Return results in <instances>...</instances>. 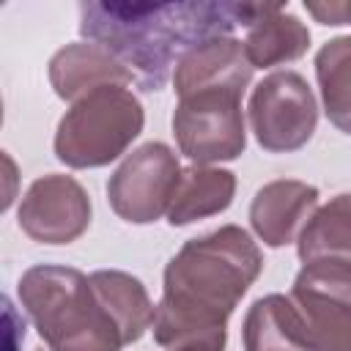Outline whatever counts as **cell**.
I'll return each instance as SVG.
<instances>
[{"mask_svg":"<svg viewBox=\"0 0 351 351\" xmlns=\"http://www.w3.org/2000/svg\"><path fill=\"white\" fill-rule=\"evenodd\" d=\"M261 269V250L239 225L189 239L165 269L154 340L170 351H222L225 324Z\"/></svg>","mask_w":351,"mask_h":351,"instance_id":"1","label":"cell"},{"mask_svg":"<svg viewBox=\"0 0 351 351\" xmlns=\"http://www.w3.org/2000/svg\"><path fill=\"white\" fill-rule=\"evenodd\" d=\"M263 3H82L80 33L110 49L143 90H162L197 44L250 27Z\"/></svg>","mask_w":351,"mask_h":351,"instance_id":"2","label":"cell"},{"mask_svg":"<svg viewBox=\"0 0 351 351\" xmlns=\"http://www.w3.org/2000/svg\"><path fill=\"white\" fill-rule=\"evenodd\" d=\"M16 291L49 351H121L123 337L80 269L33 266Z\"/></svg>","mask_w":351,"mask_h":351,"instance_id":"3","label":"cell"},{"mask_svg":"<svg viewBox=\"0 0 351 351\" xmlns=\"http://www.w3.org/2000/svg\"><path fill=\"white\" fill-rule=\"evenodd\" d=\"M145 112L140 99L123 85H107L60 118L55 132V156L77 170L101 167L118 159L143 132Z\"/></svg>","mask_w":351,"mask_h":351,"instance_id":"4","label":"cell"},{"mask_svg":"<svg viewBox=\"0 0 351 351\" xmlns=\"http://www.w3.org/2000/svg\"><path fill=\"white\" fill-rule=\"evenodd\" d=\"M288 299L310 351H351V261H307Z\"/></svg>","mask_w":351,"mask_h":351,"instance_id":"5","label":"cell"},{"mask_svg":"<svg viewBox=\"0 0 351 351\" xmlns=\"http://www.w3.org/2000/svg\"><path fill=\"white\" fill-rule=\"evenodd\" d=\"M173 134L181 154L195 165L230 162L241 156L247 148L241 96L228 90H203L178 99Z\"/></svg>","mask_w":351,"mask_h":351,"instance_id":"6","label":"cell"},{"mask_svg":"<svg viewBox=\"0 0 351 351\" xmlns=\"http://www.w3.org/2000/svg\"><path fill=\"white\" fill-rule=\"evenodd\" d=\"M318 123V104L307 80L296 71H274L250 96V126L269 154H288L307 145Z\"/></svg>","mask_w":351,"mask_h":351,"instance_id":"7","label":"cell"},{"mask_svg":"<svg viewBox=\"0 0 351 351\" xmlns=\"http://www.w3.org/2000/svg\"><path fill=\"white\" fill-rule=\"evenodd\" d=\"M181 165L170 145L145 143L132 151L107 181L110 208L132 222L148 225L167 214L176 186L181 181Z\"/></svg>","mask_w":351,"mask_h":351,"instance_id":"8","label":"cell"},{"mask_svg":"<svg viewBox=\"0 0 351 351\" xmlns=\"http://www.w3.org/2000/svg\"><path fill=\"white\" fill-rule=\"evenodd\" d=\"M16 222L38 244H71L90 225V197L71 176H41L27 186Z\"/></svg>","mask_w":351,"mask_h":351,"instance_id":"9","label":"cell"},{"mask_svg":"<svg viewBox=\"0 0 351 351\" xmlns=\"http://www.w3.org/2000/svg\"><path fill=\"white\" fill-rule=\"evenodd\" d=\"M252 80V63L247 58V49L233 36H219L197 44L189 49L173 74V85L178 99L203 93V90H228V93H244V88Z\"/></svg>","mask_w":351,"mask_h":351,"instance_id":"10","label":"cell"},{"mask_svg":"<svg viewBox=\"0 0 351 351\" xmlns=\"http://www.w3.org/2000/svg\"><path fill=\"white\" fill-rule=\"evenodd\" d=\"M315 206V186L293 178H280L255 192L250 206V225L266 247H285L307 225Z\"/></svg>","mask_w":351,"mask_h":351,"instance_id":"11","label":"cell"},{"mask_svg":"<svg viewBox=\"0 0 351 351\" xmlns=\"http://www.w3.org/2000/svg\"><path fill=\"white\" fill-rule=\"evenodd\" d=\"M134 77L129 69L101 44L77 41L58 49L49 60V82L66 101H80L88 93L107 85H129Z\"/></svg>","mask_w":351,"mask_h":351,"instance_id":"12","label":"cell"},{"mask_svg":"<svg viewBox=\"0 0 351 351\" xmlns=\"http://www.w3.org/2000/svg\"><path fill=\"white\" fill-rule=\"evenodd\" d=\"M90 285H93V293L99 296L101 307L112 315V321L123 337V346L137 343L154 326L156 310L148 299L145 285L137 277L118 271V269H99L90 274Z\"/></svg>","mask_w":351,"mask_h":351,"instance_id":"13","label":"cell"},{"mask_svg":"<svg viewBox=\"0 0 351 351\" xmlns=\"http://www.w3.org/2000/svg\"><path fill=\"white\" fill-rule=\"evenodd\" d=\"M233 195H236V176L230 170L192 165L181 173V181L167 208V222L178 228L203 217H214L233 203Z\"/></svg>","mask_w":351,"mask_h":351,"instance_id":"14","label":"cell"},{"mask_svg":"<svg viewBox=\"0 0 351 351\" xmlns=\"http://www.w3.org/2000/svg\"><path fill=\"white\" fill-rule=\"evenodd\" d=\"M310 47V30L280 5H266V11L247 27L244 49L252 69L282 66L302 58Z\"/></svg>","mask_w":351,"mask_h":351,"instance_id":"15","label":"cell"},{"mask_svg":"<svg viewBox=\"0 0 351 351\" xmlns=\"http://www.w3.org/2000/svg\"><path fill=\"white\" fill-rule=\"evenodd\" d=\"M244 351H310L291 299L269 293L252 302L241 326Z\"/></svg>","mask_w":351,"mask_h":351,"instance_id":"16","label":"cell"},{"mask_svg":"<svg viewBox=\"0 0 351 351\" xmlns=\"http://www.w3.org/2000/svg\"><path fill=\"white\" fill-rule=\"evenodd\" d=\"M315 77L326 118L351 134V36H337L318 49Z\"/></svg>","mask_w":351,"mask_h":351,"instance_id":"17","label":"cell"},{"mask_svg":"<svg viewBox=\"0 0 351 351\" xmlns=\"http://www.w3.org/2000/svg\"><path fill=\"white\" fill-rule=\"evenodd\" d=\"M299 258L351 261V195H337L321 206L299 233Z\"/></svg>","mask_w":351,"mask_h":351,"instance_id":"18","label":"cell"},{"mask_svg":"<svg viewBox=\"0 0 351 351\" xmlns=\"http://www.w3.org/2000/svg\"><path fill=\"white\" fill-rule=\"evenodd\" d=\"M321 25H351V3H304Z\"/></svg>","mask_w":351,"mask_h":351,"instance_id":"19","label":"cell"}]
</instances>
